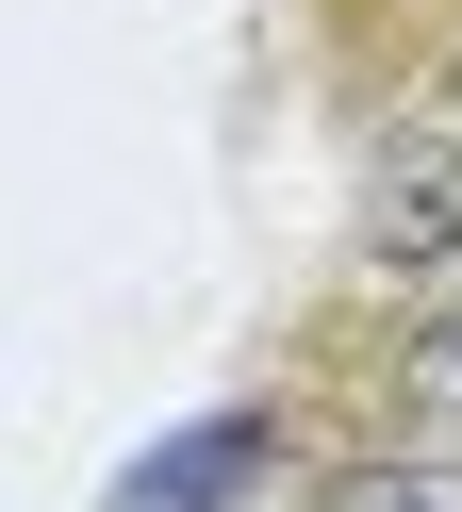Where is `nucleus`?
Instances as JSON below:
<instances>
[{"mask_svg": "<svg viewBox=\"0 0 462 512\" xmlns=\"http://www.w3.org/2000/svg\"><path fill=\"white\" fill-rule=\"evenodd\" d=\"M363 248L462 281V133H396V149H380V182H363Z\"/></svg>", "mask_w": 462, "mask_h": 512, "instance_id": "nucleus-1", "label": "nucleus"}, {"mask_svg": "<svg viewBox=\"0 0 462 512\" xmlns=\"http://www.w3.org/2000/svg\"><path fill=\"white\" fill-rule=\"evenodd\" d=\"M264 463H281V430H264V413L231 397V413H198L182 446H149V463H132V479H116L99 512H231V496L264 479Z\"/></svg>", "mask_w": 462, "mask_h": 512, "instance_id": "nucleus-2", "label": "nucleus"}, {"mask_svg": "<svg viewBox=\"0 0 462 512\" xmlns=\"http://www.w3.org/2000/svg\"><path fill=\"white\" fill-rule=\"evenodd\" d=\"M380 397H396V430H462V281L396 331V364H380Z\"/></svg>", "mask_w": 462, "mask_h": 512, "instance_id": "nucleus-3", "label": "nucleus"}, {"mask_svg": "<svg viewBox=\"0 0 462 512\" xmlns=\"http://www.w3.org/2000/svg\"><path fill=\"white\" fill-rule=\"evenodd\" d=\"M330 512H446V479H413V463H380V479H347Z\"/></svg>", "mask_w": 462, "mask_h": 512, "instance_id": "nucleus-4", "label": "nucleus"}]
</instances>
